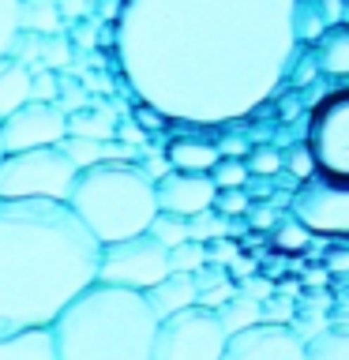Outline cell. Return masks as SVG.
Instances as JSON below:
<instances>
[{
  "mask_svg": "<svg viewBox=\"0 0 349 360\" xmlns=\"http://www.w3.org/2000/svg\"><path fill=\"white\" fill-rule=\"evenodd\" d=\"M199 266H207V244H203V240H184V244L169 248V270L196 274Z\"/></svg>",
  "mask_w": 349,
  "mask_h": 360,
  "instance_id": "d4e9b609",
  "label": "cell"
},
{
  "mask_svg": "<svg viewBox=\"0 0 349 360\" xmlns=\"http://www.w3.org/2000/svg\"><path fill=\"white\" fill-rule=\"evenodd\" d=\"M229 233V218L218 210H199V214H191L188 218V236L191 240H203V244H210V240H222V236Z\"/></svg>",
  "mask_w": 349,
  "mask_h": 360,
  "instance_id": "cb8c5ba5",
  "label": "cell"
},
{
  "mask_svg": "<svg viewBox=\"0 0 349 360\" xmlns=\"http://www.w3.org/2000/svg\"><path fill=\"white\" fill-rule=\"evenodd\" d=\"M169 165L173 169H188V173H210V165L218 162V146L214 143H203V139H177L169 143Z\"/></svg>",
  "mask_w": 349,
  "mask_h": 360,
  "instance_id": "ac0fdd59",
  "label": "cell"
},
{
  "mask_svg": "<svg viewBox=\"0 0 349 360\" xmlns=\"http://www.w3.org/2000/svg\"><path fill=\"white\" fill-rule=\"evenodd\" d=\"M293 218L308 233H349V184L308 176L293 199Z\"/></svg>",
  "mask_w": 349,
  "mask_h": 360,
  "instance_id": "30bf717a",
  "label": "cell"
},
{
  "mask_svg": "<svg viewBox=\"0 0 349 360\" xmlns=\"http://www.w3.org/2000/svg\"><path fill=\"white\" fill-rule=\"evenodd\" d=\"M218 360H304V338L286 323H255L225 338Z\"/></svg>",
  "mask_w": 349,
  "mask_h": 360,
  "instance_id": "8fae6325",
  "label": "cell"
},
{
  "mask_svg": "<svg viewBox=\"0 0 349 360\" xmlns=\"http://www.w3.org/2000/svg\"><path fill=\"white\" fill-rule=\"evenodd\" d=\"M64 154L72 158L75 169H90L101 162H135L139 150L120 139H87V135H64Z\"/></svg>",
  "mask_w": 349,
  "mask_h": 360,
  "instance_id": "4fadbf2b",
  "label": "cell"
},
{
  "mask_svg": "<svg viewBox=\"0 0 349 360\" xmlns=\"http://www.w3.org/2000/svg\"><path fill=\"white\" fill-rule=\"evenodd\" d=\"M117 131V117L113 109H87L68 117V135H87V139H113Z\"/></svg>",
  "mask_w": 349,
  "mask_h": 360,
  "instance_id": "44dd1931",
  "label": "cell"
},
{
  "mask_svg": "<svg viewBox=\"0 0 349 360\" xmlns=\"http://www.w3.org/2000/svg\"><path fill=\"white\" fill-rule=\"evenodd\" d=\"M304 244H308V229H304L297 218L286 221V225L278 229V248H281V252H300Z\"/></svg>",
  "mask_w": 349,
  "mask_h": 360,
  "instance_id": "f546056e",
  "label": "cell"
},
{
  "mask_svg": "<svg viewBox=\"0 0 349 360\" xmlns=\"http://www.w3.org/2000/svg\"><path fill=\"white\" fill-rule=\"evenodd\" d=\"M236 255H241V248H236L229 236H222V240H210V244H207V263H214V266H229Z\"/></svg>",
  "mask_w": 349,
  "mask_h": 360,
  "instance_id": "1f68e13d",
  "label": "cell"
},
{
  "mask_svg": "<svg viewBox=\"0 0 349 360\" xmlns=\"http://www.w3.org/2000/svg\"><path fill=\"white\" fill-rule=\"evenodd\" d=\"M297 319V308H293V300L289 297H274V292H270V297L263 300V323H293Z\"/></svg>",
  "mask_w": 349,
  "mask_h": 360,
  "instance_id": "f1b7e54d",
  "label": "cell"
},
{
  "mask_svg": "<svg viewBox=\"0 0 349 360\" xmlns=\"http://www.w3.org/2000/svg\"><path fill=\"white\" fill-rule=\"evenodd\" d=\"M146 233H151L162 248H177V244L191 240V236H188V218L169 214V210H158L154 218H151V225H146Z\"/></svg>",
  "mask_w": 349,
  "mask_h": 360,
  "instance_id": "603a6c76",
  "label": "cell"
},
{
  "mask_svg": "<svg viewBox=\"0 0 349 360\" xmlns=\"http://www.w3.org/2000/svg\"><path fill=\"white\" fill-rule=\"evenodd\" d=\"M248 207H252V199H248L244 188H218V195H214V210L225 214V218H236Z\"/></svg>",
  "mask_w": 349,
  "mask_h": 360,
  "instance_id": "4316f807",
  "label": "cell"
},
{
  "mask_svg": "<svg viewBox=\"0 0 349 360\" xmlns=\"http://www.w3.org/2000/svg\"><path fill=\"white\" fill-rule=\"evenodd\" d=\"M281 165L289 169L297 180H308V176H315V162H312V154H308V146H297L289 158H281Z\"/></svg>",
  "mask_w": 349,
  "mask_h": 360,
  "instance_id": "4dcf8cb0",
  "label": "cell"
},
{
  "mask_svg": "<svg viewBox=\"0 0 349 360\" xmlns=\"http://www.w3.org/2000/svg\"><path fill=\"white\" fill-rule=\"evenodd\" d=\"M319 64L334 75H349V27H334L319 38Z\"/></svg>",
  "mask_w": 349,
  "mask_h": 360,
  "instance_id": "ffe728a7",
  "label": "cell"
},
{
  "mask_svg": "<svg viewBox=\"0 0 349 360\" xmlns=\"http://www.w3.org/2000/svg\"><path fill=\"white\" fill-rule=\"evenodd\" d=\"M225 334L218 315L210 308L191 304L184 311H173L158 319L151 360H218L225 349Z\"/></svg>",
  "mask_w": 349,
  "mask_h": 360,
  "instance_id": "52a82bcc",
  "label": "cell"
},
{
  "mask_svg": "<svg viewBox=\"0 0 349 360\" xmlns=\"http://www.w3.org/2000/svg\"><path fill=\"white\" fill-rule=\"evenodd\" d=\"M169 274V248H162L151 233H135L124 240H109L98 248V278L101 285H120L146 292Z\"/></svg>",
  "mask_w": 349,
  "mask_h": 360,
  "instance_id": "8992f818",
  "label": "cell"
},
{
  "mask_svg": "<svg viewBox=\"0 0 349 360\" xmlns=\"http://www.w3.org/2000/svg\"><path fill=\"white\" fill-rule=\"evenodd\" d=\"M79 169L64 146H34V150L0 154V199H56L68 202Z\"/></svg>",
  "mask_w": 349,
  "mask_h": 360,
  "instance_id": "5b68a950",
  "label": "cell"
},
{
  "mask_svg": "<svg viewBox=\"0 0 349 360\" xmlns=\"http://www.w3.org/2000/svg\"><path fill=\"white\" fill-rule=\"evenodd\" d=\"M68 135V112L56 101L30 98L27 105L0 120V150H34V146H56Z\"/></svg>",
  "mask_w": 349,
  "mask_h": 360,
  "instance_id": "9c48e42d",
  "label": "cell"
},
{
  "mask_svg": "<svg viewBox=\"0 0 349 360\" xmlns=\"http://www.w3.org/2000/svg\"><path fill=\"white\" fill-rule=\"evenodd\" d=\"M304 360H349V323L315 330L304 342Z\"/></svg>",
  "mask_w": 349,
  "mask_h": 360,
  "instance_id": "d6986e66",
  "label": "cell"
},
{
  "mask_svg": "<svg viewBox=\"0 0 349 360\" xmlns=\"http://www.w3.org/2000/svg\"><path fill=\"white\" fill-rule=\"evenodd\" d=\"M30 83H34V75L27 72L23 60H15V56L0 60V120L30 101Z\"/></svg>",
  "mask_w": 349,
  "mask_h": 360,
  "instance_id": "2e32d148",
  "label": "cell"
},
{
  "mask_svg": "<svg viewBox=\"0 0 349 360\" xmlns=\"http://www.w3.org/2000/svg\"><path fill=\"white\" fill-rule=\"evenodd\" d=\"M214 315H218V323H222L225 334H236V330H248V326L263 323V300H252L248 292L236 289L229 300L214 308Z\"/></svg>",
  "mask_w": 349,
  "mask_h": 360,
  "instance_id": "e0dca14e",
  "label": "cell"
},
{
  "mask_svg": "<svg viewBox=\"0 0 349 360\" xmlns=\"http://www.w3.org/2000/svg\"><path fill=\"white\" fill-rule=\"evenodd\" d=\"M248 165L241 162V158H218V162L210 165V180H214V188H244L248 184Z\"/></svg>",
  "mask_w": 349,
  "mask_h": 360,
  "instance_id": "484cf974",
  "label": "cell"
},
{
  "mask_svg": "<svg viewBox=\"0 0 349 360\" xmlns=\"http://www.w3.org/2000/svg\"><path fill=\"white\" fill-rule=\"evenodd\" d=\"M158 315L143 292L120 285H90L49 323L61 360H151Z\"/></svg>",
  "mask_w": 349,
  "mask_h": 360,
  "instance_id": "3957f363",
  "label": "cell"
},
{
  "mask_svg": "<svg viewBox=\"0 0 349 360\" xmlns=\"http://www.w3.org/2000/svg\"><path fill=\"white\" fill-rule=\"evenodd\" d=\"M146 304L154 308L158 319H165V315L173 311H184L196 304V281H191V274H180V270H169V274L158 281V285H151L143 292Z\"/></svg>",
  "mask_w": 349,
  "mask_h": 360,
  "instance_id": "5bb4252c",
  "label": "cell"
},
{
  "mask_svg": "<svg viewBox=\"0 0 349 360\" xmlns=\"http://www.w3.org/2000/svg\"><path fill=\"white\" fill-rule=\"evenodd\" d=\"M68 207L98 244L124 240V236L146 233L158 214L154 180L143 173L139 162H101L75 173Z\"/></svg>",
  "mask_w": 349,
  "mask_h": 360,
  "instance_id": "277c9868",
  "label": "cell"
},
{
  "mask_svg": "<svg viewBox=\"0 0 349 360\" xmlns=\"http://www.w3.org/2000/svg\"><path fill=\"white\" fill-rule=\"evenodd\" d=\"M0 154H4V150H0Z\"/></svg>",
  "mask_w": 349,
  "mask_h": 360,
  "instance_id": "8d00e7d4",
  "label": "cell"
},
{
  "mask_svg": "<svg viewBox=\"0 0 349 360\" xmlns=\"http://www.w3.org/2000/svg\"><path fill=\"white\" fill-rule=\"evenodd\" d=\"M214 188L210 173H188V169H169L162 180H154V199H158V210H169V214H180V218H191L199 210H210L214 207Z\"/></svg>",
  "mask_w": 349,
  "mask_h": 360,
  "instance_id": "7c38bea8",
  "label": "cell"
},
{
  "mask_svg": "<svg viewBox=\"0 0 349 360\" xmlns=\"http://www.w3.org/2000/svg\"><path fill=\"white\" fill-rule=\"evenodd\" d=\"M0 360H61V356L53 349L49 326H38V330L0 334Z\"/></svg>",
  "mask_w": 349,
  "mask_h": 360,
  "instance_id": "9a60e30c",
  "label": "cell"
},
{
  "mask_svg": "<svg viewBox=\"0 0 349 360\" xmlns=\"http://www.w3.org/2000/svg\"><path fill=\"white\" fill-rule=\"evenodd\" d=\"M233 292H236V285H233V278H229V281H222V285H214V289H207V292H199L196 304H199V308H210V311H214L218 304L229 300Z\"/></svg>",
  "mask_w": 349,
  "mask_h": 360,
  "instance_id": "d6a6232c",
  "label": "cell"
},
{
  "mask_svg": "<svg viewBox=\"0 0 349 360\" xmlns=\"http://www.w3.org/2000/svg\"><path fill=\"white\" fill-rule=\"evenodd\" d=\"M308 154L315 173L349 184V86L326 94L308 120Z\"/></svg>",
  "mask_w": 349,
  "mask_h": 360,
  "instance_id": "ba28073f",
  "label": "cell"
},
{
  "mask_svg": "<svg viewBox=\"0 0 349 360\" xmlns=\"http://www.w3.org/2000/svg\"><path fill=\"white\" fill-rule=\"evenodd\" d=\"M244 214H248V221H252L255 229H267V225H274V210H270V207H248Z\"/></svg>",
  "mask_w": 349,
  "mask_h": 360,
  "instance_id": "e575fe53",
  "label": "cell"
},
{
  "mask_svg": "<svg viewBox=\"0 0 349 360\" xmlns=\"http://www.w3.org/2000/svg\"><path fill=\"white\" fill-rule=\"evenodd\" d=\"M113 45L139 105L184 124L241 120L293 60V0H120Z\"/></svg>",
  "mask_w": 349,
  "mask_h": 360,
  "instance_id": "6da1fadb",
  "label": "cell"
},
{
  "mask_svg": "<svg viewBox=\"0 0 349 360\" xmlns=\"http://www.w3.org/2000/svg\"><path fill=\"white\" fill-rule=\"evenodd\" d=\"M236 289H241V292H248L252 300H267L270 292H274V285H270L267 278H252V274H248V278H241V285H236Z\"/></svg>",
  "mask_w": 349,
  "mask_h": 360,
  "instance_id": "836d02e7",
  "label": "cell"
},
{
  "mask_svg": "<svg viewBox=\"0 0 349 360\" xmlns=\"http://www.w3.org/2000/svg\"><path fill=\"white\" fill-rule=\"evenodd\" d=\"M23 38V0H0V60L15 56Z\"/></svg>",
  "mask_w": 349,
  "mask_h": 360,
  "instance_id": "7402d4cb",
  "label": "cell"
},
{
  "mask_svg": "<svg viewBox=\"0 0 349 360\" xmlns=\"http://www.w3.org/2000/svg\"><path fill=\"white\" fill-rule=\"evenodd\" d=\"M98 240L56 199H0V334L49 326L98 278Z\"/></svg>",
  "mask_w": 349,
  "mask_h": 360,
  "instance_id": "7a4b0ae2",
  "label": "cell"
},
{
  "mask_svg": "<svg viewBox=\"0 0 349 360\" xmlns=\"http://www.w3.org/2000/svg\"><path fill=\"white\" fill-rule=\"evenodd\" d=\"M244 165H248V173H255V176H274L281 169V154L274 150V146H255Z\"/></svg>",
  "mask_w": 349,
  "mask_h": 360,
  "instance_id": "83f0119b",
  "label": "cell"
},
{
  "mask_svg": "<svg viewBox=\"0 0 349 360\" xmlns=\"http://www.w3.org/2000/svg\"><path fill=\"white\" fill-rule=\"evenodd\" d=\"M331 266L334 270H349V255H331Z\"/></svg>",
  "mask_w": 349,
  "mask_h": 360,
  "instance_id": "d590c367",
  "label": "cell"
}]
</instances>
